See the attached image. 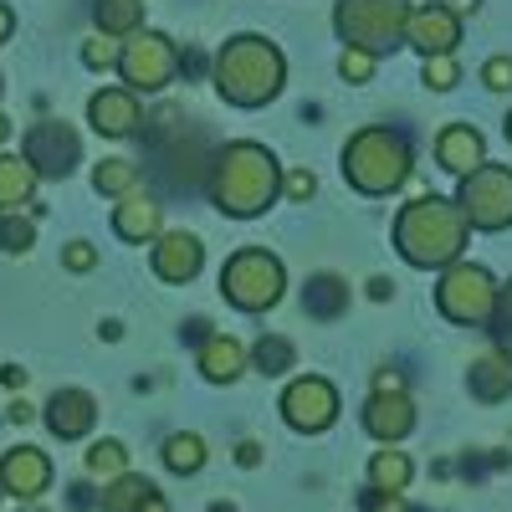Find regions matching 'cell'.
<instances>
[{"mask_svg": "<svg viewBox=\"0 0 512 512\" xmlns=\"http://www.w3.org/2000/svg\"><path fill=\"white\" fill-rule=\"evenodd\" d=\"M26 512H41V507H26Z\"/></svg>", "mask_w": 512, "mask_h": 512, "instance_id": "816d5d0a", "label": "cell"}, {"mask_svg": "<svg viewBox=\"0 0 512 512\" xmlns=\"http://www.w3.org/2000/svg\"><path fill=\"white\" fill-rule=\"evenodd\" d=\"M466 236H472V226H466L461 205L446 195H415L395 216V251L420 272H441L461 262Z\"/></svg>", "mask_w": 512, "mask_h": 512, "instance_id": "7a4b0ae2", "label": "cell"}, {"mask_svg": "<svg viewBox=\"0 0 512 512\" xmlns=\"http://www.w3.org/2000/svg\"><path fill=\"white\" fill-rule=\"evenodd\" d=\"M420 82L431 93H451L456 82H461V67H456V52L451 57H425V67H420Z\"/></svg>", "mask_w": 512, "mask_h": 512, "instance_id": "1f68e13d", "label": "cell"}, {"mask_svg": "<svg viewBox=\"0 0 512 512\" xmlns=\"http://www.w3.org/2000/svg\"><path fill=\"white\" fill-rule=\"evenodd\" d=\"M210 82H216V93L231 108H267L287 82V57L277 52V41L256 36V31H241L216 52Z\"/></svg>", "mask_w": 512, "mask_h": 512, "instance_id": "3957f363", "label": "cell"}, {"mask_svg": "<svg viewBox=\"0 0 512 512\" xmlns=\"http://www.w3.org/2000/svg\"><path fill=\"white\" fill-rule=\"evenodd\" d=\"M277 195H282V164L267 144L236 139L216 149V159H210V200H216L221 216L251 221L262 210H272Z\"/></svg>", "mask_w": 512, "mask_h": 512, "instance_id": "6da1fadb", "label": "cell"}, {"mask_svg": "<svg viewBox=\"0 0 512 512\" xmlns=\"http://www.w3.org/2000/svg\"><path fill=\"white\" fill-rule=\"evenodd\" d=\"M0 497H6V487H0Z\"/></svg>", "mask_w": 512, "mask_h": 512, "instance_id": "f5cc1de1", "label": "cell"}, {"mask_svg": "<svg viewBox=\"0 0 512 512\" xmlns=\"http://www.w3.org/2000/svg\"><path fill=\"white\" fill-rule=\"evenodd\" d=\"M390 292H395V282H390V277H369V297H374V303H384Z\"/></svg>", "mask_w": 512, "mask_h": 512, "instance_id": "7bdbcfd3", "label": "cell"}, {"mask_svg": "<svg viewBox=\"0 0 512 512\" xmlns=\"http://www.w3.org/2000/svg\"><path fill=\"white\" fill-rule=\"evenodd\" d=\"M236 461H241V466H256V461H262V446H256V441H241V446H236Z\"/></svg>", "mask_w": 512, "mask_h": 512, "instance_id": "60d3db41", "label": "cell"}, {"mask_svg": "<svg viewBox=\"0 0 512 512\" xmlns=\"http://www.w3.org/2000/svg\"><path fill=\"white\" fill-rule=\"evenodd\" d=\"M497 308V277L477 262H451L436 282V313L456 328H482Z\"/></svg>", "mask_w": 512, "mask_h": 512, "instance_id": "ba28073f", "label": "cell"}, {"mask_svg": "<svg viewBox=\"0 0 512 512\" xmlns=\"http://www.w3.org/2000/svg\"><path fill=\"white\" fill-rule=\"evenodd\" d=\"M374 390H405V374H395V369H379V374H374Z\"/></svg>", "mask_w": 512, "mask_h": 512, "instance_id": "ab89813d", "label": "cell"}, {"mask_svg": "<svg viewBox=\"0 0 512 512\" xmlns=\"http://www.w3.org/2000/svg\"><path fill=\"white\" fill-rule=\"evenodd\" d=\"M175 72H180L175 36L139 26L134 36L118 41V77H123L128 93H164L169 82H175Z\"/></svg>", "mask_w": 512, "mask_h": 512, "instance_id": "52a82bcc", "label": "cell"}, {"mask_svg": "<svg viewBox=\"0 0 512 512\" xmlns=\"http://www.w3.org/2000/svg\"><path fill=\"white\" fill-rule=\"evenodd\" d=\"M282 287H287V272H282V262L267 246H241V251L226 256V267H221V292H226V303L241 308V313L277 308Z\"/></svg>", "mask_w": 512, "mask_h": 512, "instance_id": "8992f818", "label": "cell"}, {"mask_svg": "<svg viewBox=\"0 0 512 512\" xmlns=\"http://www.w3.org/2000/svg\"><path fill=\"white\" fill-rule=\"evenodd\" d=\"M405 47H415L420 57H451L461 47V16H451L441 0H436V6H410V16H405Z\"/></svg>", "mask_w": 512, "mask_h": 512, "instance_id": "7c38bea8", "label": "cell"}, {"mask_svg": "<svg viewBox=\"0 0 512 512\" xmlns=\"http://www.w3.org/2000/svg\"><path fill=\"white\" fill-rule=\"evenodd\" d=\"M410 477H415V461H410L405 451L384 446V451L369 456V487H374V492H405Z\"/></svg>", "mask_w": 512, "mask_h": 512, "instance_id": "cb8c5ba5", "label": "cell"}, {"mask_svg": "<svg viewBox=\"0 0 512 512\" xmlns=\"http://www.w3.org/2000/svg\"><path fill=\"white\" fill-rule=\"evenodd\" d=\"M303 308H308V318H318V323L344 318V313H349V282H344V277H333V272L308 277V287H303Z\"/></svg>", "mask_w": 512, "mask_h": 512, "instance_id": "7402d4cb", "label": "cell"}, {"mask_svg": "<svg viewBox=\"0 0 512 512\" xmlns=\"http://www.w3.org/2000/svg\"><path fill=\"white\" fill-rule=\"evenodd\" d=\"M466 390H472L482 405H502L512 395V354H487L466 369Z\"/></svg>", "mask_w": 512, "mask_h": 512, "instance_id": "ffe728a7", "label": "cell"}, {"mask_svg": "<svg viewBox=\"0 0 512 512\" xmlns=\"http://www.w3.org/2000/svg\"><path fill=\"white\" fill-rule=\"evenodd\" d=\"M36 169L21 159V154H0V216L6 210H21V205H31V195H36Z\"/></svg>", "mask_w": 512, "mask_h": 512, "instance_id": "603a6c76", "label": "cell"}, {"mask_svg": "<svg viewBox=\"0 0 512 512\" xmlns=\"http://www.w3.org/2000/svg\"><path fill=\"white\" fill-rule=\"evenodd\" d=\"M149 262H154V277H159V282L185 287V282H195L200 267H205V246H200L195 231H159Z\"/></svg>", "mask_w": 512, "mask_h": 512, "instance_id": "4fadbf2b", "label": "cell"}, {"mask_svg": "<svg viewBox=\"0 0 512 512\" xmlns=\"http://www.w3.org/2000/svg\"><path fill=\"white\" fill-rule=\"evenodd\" d=\"M0 487H6V497H16V502H36L41 492L52 487V461H47V451H36V446L6 451V461H0Z\"/></svg>", "mask_w": 512, "mask_h": 512, "instance_id": "9a60e30c", "label": "cell"}, {"mask_svg": "<svg viewBox=\"0 0 512 512\" xmlns=\"http://www.w3.org/2000/svg\"><path fill=\"white\" fill-rule=\"evenodd\" d=\"M364 431L384 446H395L415 431V405L405 390H374L369 405H364Z\"/></svg>", "mask_w": 512, "mask_h": 512, "instance_id": "ac0fdd59", "label": "cell"}, {"mask_svg": "<svg viewBox=\"0 0 512 512\" xmlns=\"http://www.w3.org/2000/svg\"><path fill=\"white\" fill-rule=\"evenodd\" d=\"M292 364H297L292 338H282V333H262V338H256V349H251V369H256V374L277 379V374H287Z\"/></svg>", "mask_w": 512, "mask_h": 512, "instance_id": "4316f807", "label": "cell"}, {"mask_svg": "<svg viewBox=\"0 0 512 512\" xmlns=\"http://www.w3.org/2000/svg\"><path fill=\"white\" fill-rule=\"evenodd\" d=\"M487 328H492V338H497V344L512 354V282H507V287H497V308H492Z\"/></svg>", "mask_w": 512, "mask_h": 512, "instance_id": "d6a6232c", "label": "cell"}, {"mask_svg": "<svg viewBox=\"0 0 512 512\" xmlns=\"http://www.w3.org/2000/svg\"><path fill=\"white\" fill-rule=\"evenodd\" d=\"M31 246H36V221L21 216V210H6V216H0V251L26 256Z\"/></svg>", "mask_w": 512, "mask_h": 512, "instance_id": "f546056e", "label": "cell"}, {"mask_svg": "<svg viewBox=\"0 0 512 512\" xmlns=\"http://www.w3.org/2000/svg\"><path fill=\"white\" fill-rule=\"evenodd\" d=\"M6 139H11V118H6V113H0V144H6Z\"/></svg>", "mask_w": 512, "mask_h": 512, "instance_id": "c3c4849f", "label": "cell"}, {"mask_svg": "<svg viewBox=\"0 0 512 512\" xmlns=\"http://www.w3.org/2000/svg\"><path fill=\"white\" fill-rule=\"evenodd\" d=\"M31 415H36V410H31V405H26V400H16V405H11V420H16V425H26V420H31Z\"/></svg>", "mask_w": 512, "mask_h": 512, "instance_id": "7dc6e473", "label": "cell"}, {"mask_svg": "<svg viewBox=\"0 0 512 512\" xmlns=\"http://www.w3.org/2000/svg\"><path fill=\"white\" fill-rule=\"evenodd\" d=\"M159 487L149 482V477H134V472H118L113 482H108V492H103V512H144V502L154 497Z\"/></svg>", "mask_w": 512, "mask_h": 512, "instance_id": "d4e9b609", "label": "cell"}, {"mask_svg": "<svg viewBox=\"0 0 512 512\" xmlns=\"http://www.w3.org/2000/svg\"><path fill=\"white\" fill-rule=\"evenodd\" d=\"M210 512H236L231 502H210Z\"/></svg>", "mask_w": 512, "mask_h": 512, "instance_id": "681fc988", "label": "cell"}, {"mask_svg": "<svg viewBox=\"0 0 512 512\" xmlns=\"http://www.w3.org/2000/svg\"><path fill=\"white\" fill-rule=\"evenodd\" d=\"M282 420L303 436H318L338 420V390L323 374H297L287 390H282Z\"/></svg>", "mask_w": 512, "mask_h": 512, "instance_id": "8fae6325", "label": "cell"}, {"mask_svg": "<svg viewBox=\"0 0 512 512\" xmlns=\"http://www.w3.org/2000/svg\"><path fill=\"white\" fill-rule=\"evenodd\" d=\"M21 159L36 169V180H67L82 164V139L67 118H41L26 128L21 139Z\"/></svg>", "mask_w": 512, "mask_h": 512, "instance_id": "30bf717a", "label": "cell"}, {"mask_svg": "<svg viewBox=\"0 0 512 512\" xmlns=\"http://www.w3.org/2000/svg\"><path fill=\"white\" fill-rule=\"evenodd\" d=\"M93 21H98L103 36H118L123 41V36H134L144 26V0H98Z\"/></svg>", "mask_w": 512, "mask_h": 512, "instance_id": "484cf974", "label": "cell"}, {"mask_svg": "<svg viewBox=\"0 0 512 512\" xmlns=\"http://www.w3.org/2000/svg\"><path fill=\"white\" fill-rule=\"evenodd\" d=\"M88 472H93V477H118V472H128L123 441H93V446H88Z\"/></svg>", "mask_w": 512, "mask_h": 512, "instance_id": "4dcf8cb0", "label": "cell"}, {"mask_svg": "<svg viewBox=\"0 0 512 512\" xmlns=\"http://www.w3.org/2000/svg\"><path fill=\"white\" fill-rule=\"evenodd\" d=\"M502 134H507V144H512V113L502 118Z\"/></svg>", "mask_w": 512, "mask_h": 512, "instance_id": "f907efd6", "label": "cell"}, {"mask_svg": "<svg viewBox=\"0 0 512 512\" xmlns=\"http://www.w3.org/2000/svg\"><path fill=\"white\" fill-rule=\"evenodd\" d=\"M62 267L67 272H93L98 267V246L93 241H67L62 246Z\"/></svg>", "mask_w": 512, "mask_h": 512, "instance_id": "d590c367", "label": "cell"}, {"mask_svg": "<svg viewBox=\"0 0 512 512\" xmlns=\"http://www.w3.org/2000/svg\"><path fill=\"white\" fill-rule=\"evenodd\" d=\"M0 379H6V384H11V390H21V384H26V369H16V364H6V369H0Z\"/></svg>", "mask_w": 512, "mask_h": 512, "instance_id": "bcb514c9", "label": "cell"}, {"mask_svg": "<svg viewBox=\"0 0 512 512\" xmlns=\"http://www.w3.org/2000/svg\"><path fill=\"white\" fill-rule=\"evenodd\" d=\"M344 180L359 190V195H395L405 180H410V169H415V154H410V139L400 134V128L390 123H369L359 128V134H349L344 144Z\"/></svg>", "mask_w": 512, "mask_h": 512, "instance_id": "277c9868", "label": "cell"}, {"mask_svg": "<svg viewBox=\"0 0 512 512\" xmlns=\"http://www.w3.org/2000/svg\"><path fill=\"white\" fill-rule=\"evenodd\" d=\"M180 333H185V338H195V344H205V338H210V323H205V318H190Z\"/></svg>", "mask_w": 512, "mask_h": 512, "instance_id": "b9f144b4", "label": "cell"}, {"mask_svg": "<svg viewBox=\"0 0 512 512\" xmlns=\"http://www.w3.org/2000/svg\"><path fill=\"white\" fill-rule=\"evenodd\" d=\"M11 31H16V11L0 0V41H11Z\"/></svg>", "mask_w": 512, "mask_h": 512, "instance_id": "ee69618b", "label": "cell"}, {"mask_svg": "<svg viewBox=\"0 0 512 512\" xmlns=\"http://www.w3.org/2000/svg\"><path fill=\"white\" fill-rule=\"evenodd\" d=\"M164 231V205L149 195V190H128V195H118V205H113V236L118 241H128V246H144V241H154Z\"/></svg>", "mask_w": 512, "mask_h": 512, "instance_id": "2e32d148", "label": "cell"}, {"mask_svg": "<svg viewBox=\"0 0 512 512\" xmlns=\"http://www.w3.org/2000/svg\"><path fill=\"white\" fill-rule=\"evenodd\" d=\"M41 420H47V431L57 436V441H82L98 425V400L88 395V390H57L52 400H47V410H41Z\"/></svg>", "mask_w": 512, "mask_h": 512, "instance_id": "e0dca14e", "label": "cell"}, {"mask_svg": "<svg viewBox=\"0 0 512 512\" xmlns=\"http://www.w3.org/2000/svg\"><path fill=\"white\" fill-rule=\"evenodd\" d=\"M318 180H313V169H292V175H282V195L287 200H313Z\"/></svg>", "mask_w": 512, "mask_h": 512, "instance_id": "f35d334b", "label": "cell"}, {"mask_svg": "<svg viewBox=\"0 0 512 512\" xmlns=\"http://www.w3.org/2000/svg\"><path fill=\"white\" fill-rule=\"evenodd\" d=\"M88 123L98 128L103 139H134L144 128V108H139V93L128 88H103L88 98Z\"/></svg>", "mask_w": 512, "mask_h": 512, "instance_id": "5bb4252c", "label": "cell"}, {"mask_svg": "<svg viewBox=\"0 0 512 512\" xmlns=\"http://www.w3.org/2000/svg\"><path fill=\"white\" fill-rule=\"evenodd\" d=\"M436 164L446 169V175H472L477 164H487V139H482V128L472 123H446L441 134H436Z\"/></svg>", "mask_w": 512, "mask_h": 512, "instance_id": "d6986e66", "label": "cell"}, {"mask_svg": "<svg viewBox=\"0 0 512 512\" xmlns=\"http://www.w3.org/2000/svg\"><path fill=\"white\" fill-rule=\"evenodd\" d=\"M451 16H477V0H446Z\"/></svg>", "mask_w": 512, "mask_h": 512, "instance_id": "f6af8a7d", "label": "cell"}, {"mask_svg": "<svg viewBox=\"0 0 512 512\" xmlns=\"http://www.w3.org/2000/svg\"><path fill=\"white\" fill-rule=\"evenodd\" d=\"M359 507H364V512H415L400 492H374V487L359 497Z\"/></svg>", "mask_w": 512, "mask_h": 512, "instance_id": "74e56055", "label": "cell"}, {"mask_svg": "<svg viewBox=\"0 0 512 512\" xmlns=\"http://www.w3.org/2000/svg\"><path fill=\"white\" fill-rule=\"evenodd\" d=\"M82 67H93V72H103V67H118V36H93V41H82Z\"/></svg>", "mask_w": 512, "mask_h": 512, "instance_id": "836d02e7", "label": "cell"}, {"mask_svg": "<svg viewBox=\"0 0 512 512\" xmlns=\"http://www.w3.org/2000/svg\"><path fill=\"white\" fill-rule=\"evenodd\" d=\"M482 82L492 93H512V57H487L482 62Z\"/></svg>", "mask_w": 512, "mask_h": 512, "instance_id": "8d00e7d4", "label": "cell"}, {"mask_svg": "<svg viewBox=\"0 0 512 512\" xmlns=\"http://www.w3.org/2000/svg\"><path fill=\"white\" fill-rule=\"evenodd\" d=\"M139 175L144 169L134 159H103V164H93V190L98 195H128L139 185Z\"/></svg>", "mask_w": 512, "mask_h": 512, "instance_id": "f1b7e54d", "label": "cell"}, {"mask_svg": "<svg viewBox=\"0 0 512 512\" xmlns=\"http://www.w3.org/2000/svg\"><path fill=\"white\" fill-rule=\"evenodd\" d=\"M405 16H410V0H338L333 31L344 47L384 57V52L405 47Z\"/></svg>", "mask_w": 512, "mask_h": 512, "instance_id": "5b68a950", "label": "cell"}, {"mask_svg": "<svg viewBox=\"0 0 512 512\" xmlns=\"http://www.w3.org/2000/svg\"><path fill=\"white\" fill-rule=\"evenodd\" d=\"M205 441L195 436V431H175V436H169L164 441V466H169V472H175V477H195L200 472V466H205Z\"/></svg>", "mask_w": 512, "mask_h": 512, "instance_id": "83f0119b", "label": "cell"}, {"mask_svg": "<svg viewBox=\"0 0 512 512\" xmlns=\"http://www.w3.org/2000/svg\"><path fill=\"white\" fill-rule=\"evenodd\" d=\"M374 62L379 57H369L359 47H344V57H338V77H344V82H369L374 77Z\"/></svg>", "mask_w": 512, "mask_h": 512, "instance_id": "e575fe53", "label": "cell"}, {"mask_svg": "<svg viewBox=\"0 0 512 512\" xmlns=\"http://www.w3.org/2000/svg\"><path fill=\"white\" fill-rule=\"evenodd\" d=\"M456 205L472 231H507L512 226V164H477L461 175Z\"/></svg>", "mask_w": 512, "mask_h": 512, "instance_id": "9c48e42d", "label": "cell"}, {"mask_svg": "<svg viewBox=\"0 0 512 512\" xmlns=\"http://www.w3.org/2000/svg\"><path fill=\"white\" fill-rule=\"evenodd\" d=\"M241 369H246V349L231 333H210L200 344V374L210 384H231V379H241Z\"/></svg>", "mask_w": 512, "mask_h": 512, "instance_id": "44dd1931", "label": "cell"}]
</instances>
